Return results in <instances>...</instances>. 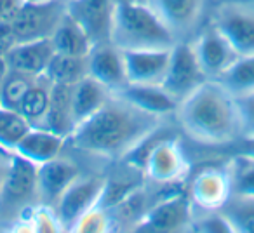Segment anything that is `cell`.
I'll use <instances>...</instances> for the list:
<instances>
[{
    "label": "cell",
    "mask_w": 254,
    "mask_h": 233,
    "mask_svg": "<svg viewBox=\"0 0 254 233\" xmlns=\"http://www.w3.org/2000/svg\"><path fill=\"white\" fill-rule=\"evenodd\" d=\"M9 71H11V68H9V63H7V59H5V56H0V87L4 84Z\"/></svg>",
    "instance_id": "obj_38"
},
{
    "label": "cell",
    "mask_w": 254,
    "mask_h": 233,
    "mask_svg": "<svg viewBox=\"0 0 254 233\" xmlns=\"http://www.w3.org/2000/svg\"><path fill=\"white\" fill-rule=\"evenodd\" d=\"M87 70L91 77L106 85L112 92L122 91L127 85L122 51L110 42L92 47L87 56Z\"/></svg>",
    "instance_id": "obj_17"
},
{
    "label": "cell",
    "mask_w": 254,
    "mask_h": 233,
    "mask_svg": "<svg viewBox=\"0 0 254 233\" xmlns=\"http://www.w3.org/2000/svg\"><path fill=\"white\" fill-rule=\"evenodd\" d=\"M66 141L68 138L56 134V132L49 131V129L32 127L19 139L18 145L12 148V152L19 157H25L26 160L37 164V166H40V164L61 155Z\"/></svg>",
    "instance_id": "obj_19"
},
{
    "label": "cell",
    "mask_w": 254,
    "mask_h": 233,
    "mask_svg": "<svg viewBox=\"0 0 254 233\" xmlns=\"http://www.w3.org/2000/svg\"><path fill=\"white\" fill-rule=\"evenodd\" d=\"M207 78L209 77L204 73L200 63H198L190 39L180 40V42L174 44L162 87L180 103L185 96L195 91Z\"/></svg>",
    "instance_id": "obj_10"
},
{
    "label": "cell",
    "mask_w": 254,
    "mask_h": 233,
    "mask_svg": "<svg viewBox=\"0 0 254 233\" xmlns=\"http://www.w3.org/2000/svg\"><path fill=\"white\" fill-rule=\"evenodd\" d=\"M180 40L143 0H115L110 44L120 51L171 49Z\"/></svg>",
    "instance_id": "obj_3"
},
{
    "label": "cell",
    "mask_w": 254,
    "mask_h": 233,
    "mask_svg": "<svg viewBox=\"0 0 254 233\" xmlns=\"http://www.w3.org/2000/svg\"><path fill=\"white\" fill-rule=\"evenodd\" d=\"M75 125L77 124H75L73 112H71V85L53 82L49 110L40 127L49 129L64 138H70L71 132L75 131Z\"/></svg>",
    "instance_id": "obj_22"
},
{
    "label": "cell",
    "mask_w": 254,
    "mask_h": 233,
    "mask_svg": "<svg viewBox=\"0 0 254 233\" xmlns=\"http://www.w3.org/2000/svg\"><path fill=\"white\" fill-rule=\"evenodd\" d=\"M211 23L239 56L254 53V4L226 0L214 9Z\"/></svg>",
    "instance_id": "obj_7"
},
{
    "label": "cell",
    "mask_w": 254,
    "mask_h": 233,
    "mask_svg": "<svg viewBox=\"0 0 254 233\" xmlns=\"http://www.w3.org/2000/svg\"><path fill=\"white\" fill-rule=\"evenodd\" d=\"M190 42L202 70L209 78H219L226 71V68L239 58L235 49L212 23L198 30V33L190 39Z\"/></svg>",
    "instance_id": "obj_12"
},
{
    "label": "cell",
    "mask_w": 254,
    "mask_h": 233,
    "mask_svg": "<svg viewBox=\"0 0 254 233\" xmlns=\"http://www.w3.org/2000/svg\"><path fill=\"white\" fill-rule=\"evenodd\" d=\"M188 197L193 212L219 211L232 197V179L226 164L207 166L197 171L188 186Z\"/></svg>",
    "instance_id": "obj_11"
},
{
    "label": "cell",
    "mask_w": 254,
    "mask_h": 233,
    "mask_svg": "<svg viewBox=\"0 0 254 233\" xmlns=\"http://www.w3.org/2000/svg\"><path fill=\"white\" fill-rule=\"evenodd\" d=\"M127 167L143 174L146 181L159 186H176L183 183L190 171L181 141L162 136V129L153 132L124 159Z\"/></svg>",
    "instance_id": "obj_4"
},
{
    "label": "cell",
    "mask_w": 254,
    "mask_h": 233,
    "mask_svg": "<svg viewBox=\"0 0 254 233\" xmlns=\"http://www.w3.org/2000/svg\"><path fill=\"white\" fill-rule=\"evenodd\" d=\"M113 230V221L112 216L106 209L92 207L89 212H85L80 219L77 221V225L71 228V232L77 233H103V232H112Z\"/></svg>",
    "instance_id": "obj_31"
},
{
    "label": "cell",
    "mask_w": 254,
    "mask_h": 233,
    "mask_svg": "<svg viewBox=\"0 0 254 233\" xmlns=\"http://www.w3.org/2000/svg\"><path fill=\"white\" fill-rule=\"evenodd\" d=\"M119 94H122L124 98L143 108L145 112L162 116V118H167L169 115L174 116V112L178 108V101L162 85L127 84L122 91H119Z\"/></svg>",
    "instance_id": "obj_21"
},
{
    "label": "cell",
    "mask_w": 254,
    "mask_h": 233,
    "mask_svg": "<svg viewBox=\"0 0 254 233\" xmlns=\"http://www.w3.org/2000/svg\"><path fill=\"white\" fill-rule=\"evenodd\" d=\"M191 221H193V205L188 193L174 191L173 195H166L153 202L138 225L132 228V232H190Z\"/></svg>",
    "instance_id": "obj_6"
},
{
    "label": "cell",
    "mask_w": 254,
    "mask_h": 233,
    "mask_svg": "<svg viewBox=\"0 0 254 233\" xmlns=\"http://www.w3.org/2000/svg\"><path fill=\"white\" fill-rule=\"evenodd\" d=\"M155 11L178 40H188L197 33L205 11V0H143Z\"/></svg>",
    "instance_id": "obj_13"
},
{
    "label": "cell",
    "mask_w": 254,
    "mask_h": 233,
    "mask_svg": "<svg viewBox=\"0 0 254 233\" xmlns=\"http://www.w3.org/2000/svg\"><path fill=\"white\" fill-rule=\"evenodd\" d=\"M171 49L122 51L127 84L162 85L171 61Z\"/></svg>",
    "instance_id": "obj_16"
},
{
    "label": "cell",
    "mask_w": 254,
    "mask_h": 233,
    "mask_svg": "<svg viewBox=\"0 0 254 233\" xmlns=\"http://www.w3.org/2000/svg\"><path fill=\"white\" fill-rule=\"evenodd\" d=\"M174 118L191 141L204 146L237 143L244 132L237 96L218 78H207L185 96Z\"/></svg>",
    "instance_id": "obj_2"
},
{
    "label": "cell",
    "mask_w": 254,
    "mask_h": 233,
    "mask_svg": "<svg viewBox=\"0 0 254 233\" xmlns=\"http://www.w3.org/2000/svg\"><path fill=\"white\" fill-rule=\"evenodd\" d=\"M33 125L18 110L0 106V148L12 152L18 141Z\"/></svg>",
    "instance_id": "obj_28"
},
{
    "label": "cell",
    "mask_w": 254,
    "mask_h": 233,
    "mask_svg": "<svg viewBox=\"0 0 254 233\" xmlns=\"http://www.w3.org/2000/svg\"><path fill=\"white\" fill-rule=\"evenodd\" d=\"M115 0H66V12L85 30L94 46L110 42Z\"/></svg>",
    "instance_id": "obj_14"
},
{
    "label": "cell",
    "mask_w": 254,
    "mask_h": 233,
    "mask_svg": "<svg viewBox=\"0 0 254 233\" xmlns=\"http://www.w3.org/2000/svg\"><path fill=\"white\" fill-rule=\"evenodd\" d=\"M232 195H254V157L239 153L228 164Z\"/></svg>",
    "instance_id": "obj_29"
},
{
    "label": "cell",
    "mask_w": 254,
    "mask_h": 233,
    "mask_svg": "<svg viewBox=\"0 0 254 233\" xmlns=\"http://www.w3.org/2000/svg\"><path fill=\"white\" fill-rule=\"evenodd\" d=\"M166 118L145 112L119 92L75 127L68 139L80 152L108 160H124L148 136L164 129Z\"/></svg>",
    "instance_id": "obj_1"
},
{
    "label": "cell",
    "mask_w": 254,
    "mask_h": 233,
    "mask_svg": "<svg viewBox=\"0 0 254 233\" xmlns=\"http://www.w3.org/2000/svg\"><path fill=\"white\" fill-rule=\"evenodd\" d=\"M51 42L54 46V53L73 56H89L94 47L91 37L68 12H64L61 21L58 23L56 30L51 35Z\"/></svg>",
    "instance_id": "obj_23"
},
{
    "label": "cell",
    "mask_w": 254,
    "mask_h": 233,
    "mask_svg": "<svg viewBox=\"0 0 254 233\" xmlns=\"http://www.w3.org/2000/svg\"><path fill=\"white\" fill-rule=\"evenodd\" d=\"M89 73L87 56H73V54L54 53L47 64L46 75L54 84L73 85Z\"/></svg>",
    "instance_id": "obj_25"
},
{
    "label": "cell",
    "mask_w": 254,
    "mask_h": 233,
    "mask_svg": "<svg viewBox=\"0 0 254 233\" xmlns=\"http://www.w3.org/2000/svg\"><path fill=\"white\" fill-rule=\"evenodd\" d=\"M240 115H242V138H254V91L237 96Z\"/></svg>",
    "instance_id": "obj_33"
},
{
    "label": "cell",
    "mask_w": 254,
    "mask_h": 233,
    "mask_svg": "<svg viewBox=\"0 0 254 233\" xmlns=\"http://www.w3.org/2000/svg\"><path fill=\"white\" fill-rule=\"evenodd\" d=\"M110 96H112V91L89 73L80 78L77 84L71 85V112H73L75 124L78 125L85 118L94 115Z\"/></svg>",
    "instance_id": "obj_20"
},
{
    "label": "cell",
    "mask_w": 254,
    "mask_h": 233,
    "mask_svg": "<svg viewBox=\"0 0 254 233\" xmlns=\"http://www.w3.org/2000/svg\"><path fill=\"white\" fill-rule=\"evenodd\" d=\"M28 0H0V21H12Z\"/></svg>",
    "instance_id": "obj_35"
},
{
    "label": "cell",
    "mask_w": 254,
    "mask_h": 233,
    "mask_svg": "<svg viewBox=\"0 0 254 233\" xmlns=\"http://www.w3.org/2000/svg\"><path fill=\"white\" fill-rule=\"evenodd\" d=\"M37 202V164L12 152L11 167L0 193V219L14 223Z\"/></svg>",
    "instance_id": "obj_5"
},
{
    "label": "cell",
    "mask_w": 254,
    "mask_h": 233,
    "mask_svg": "<svg viewBox=\"0 0 254 233\" xmlns=\"http://www.w3.org/2000/svg\"><path fill=\"white\" fill-rule=\"evenodd\" d=\"M33 80H35V77H30V75L12 70L9 71L4 84L0 87V106L19 110V105H21L23 98H25L30 85L33 84Z\"/></svg>",
    "instance_id": "obj_30"
},
{
    "label": "cell",
    "mask_w": 254,
    "mask_h": 233,
    "mask_svg": "<svg viewBox=\"0 0 254 233\" xmlns=\"http://www.w3.org/2000/svg\"><path fill=\"white\" fill-rule=\"evenodd\" d=\"M51 92H53V80L46 73L35 77L33 84L26 91L18 112L25 116L33 127H40L47 115L51 101Z\"/></svg>",
    "instance_id": "obj_24"
},
{
    "label": "cell",
    "mask_w": 254,
    "mask_h": 233,
    "mask_svg": "<svg viewBox=\"0 0 254 233\" xmlns=\"http://www.w3.org/2000/svg\"><path fill=\"white\" fill-rule=\"evenodd\" d=\"M11 160H12V152L0 148V193H2V188H4V184H5V179H7Z\"/></svg>",
    "instance_id": "obj_36"
},
{
    "label": "cell",
    "mask_w": 254,
    "mask_h": 233,
    "mask_svg": "<svg viewBox=\"0 0 254 233\" xmlns=\"http://www.w3.org/2000/svg\"><path fill=\"white\" fill-rule=\"evenodd\" d=\"M66 12L61 0H28L11 21L16 42L51 37Z\"/></svg>",
    "instance_id": "obj_8"
},
{
    "label": "cell",
    "mask_w": 254,
    "mask_h": 233,
    "mask_svg": "<svg viewBox=\"0 0 254 233\" xmlns=\"http://www.w3.org/2000/svg\"><path fill=\"white\" fill-rule=\"evenodd\" d=\"M190 232L233 233V228L221 211H204V212H193V221H191Z\"/></svg>",
    "instance_id": "obj_32"
},
{
    "label": "cell",
    "mask_w": 254,
    "mask_h": 233,
    "mask_svg": "<svg viewBox=\"0 0 254 233\" xmlns=\"http://www.w3.org/2000/svg\"><path fill=\"white\" fill-rule=\"evenodd\" d=\"M219 211L230 221L233 233H254V195H232Z\"/></svg>",
    "instance_id": "obj_26"
},
{
    "label": "cell",
    "mask_w": 254,
    "mask_h": 233,
    "mask_svg": "<svg viewBox=\"0 0 254 233\" xmlns=\"http://www.w3.org/2000/svg\"><path fill=\"white\" fill-rule=\"evenodd\" d=\"M235 96L254 91V53L239 56L218 78Z\"/></svg>",
    "instance_id": "obj_27"
},
{
    "label": "cell",
    "mask_w": 254,
    "mask_h": 233,
    "mask_svg": "<svg viewBox=\"0 0 254 233\" xmlns=\"http://www.w3.org/2000/svg\"><path fill=\"white\" fill-rule=\"evenodd\" d=\"M106 177L78 176L53 205L63 232H71L77 221L99 204Z\"/></svg>",
    "instance_id": "obj_9"
},
{
    "label": "cell",
    "mask_w": 254,
    "mask_h": 233,
    "mask_svg": "<svg viewBox=\"0 0 254 233\" xmlns=\"http://www.w3.org/2000/svg\"><path fill=\"white\" fill-rule=\"evenodd\" d=\"M237 143L240 146V153L254 157V138H240Z\"/></svg>",
    "instance_id": "obj_37"
},
{
    "label": "cell",
    "mask_w": 254,
    "mask_h": 233,
    "mask_svg": "<svg viewBox=\"0 0 254 233\" xmlns=\"http://www.w3.org/2000/svg\"><path fill=\"white\" fill-rule=\"evenodd\" d=\"M14 44L16 37L12 32L11 21H0V56H5Z\"/></svg>",
    "instance_id": "obj_34"
},
{
    "label": "cell",
    "mask_w": 254,
    "mask_h": 233,
    "mask_svg": "<svg viewBox=\"0 0 254 233\" xmlns=\"http://www.w3.org/2000/svg\"><path fill=\"white\" fill-rule=\"evenodd\" d=\"M53 56L54 46L51 42V37H46V39L16 42L11 51L5 54V59L12 71H19L30 77H39L46 73L47 64Z\"/></svg>",
    "instance_id": "obj_18"
},
{
    "label": "cell",
    "mask_w": 254,
    "mask_h": 233,
    "mask_svg": "<svg viewBox=\"0 0 254 233\" xmlns=\"http://www.w3.org/2000/svg\"><path fill=\"white\" fill-rule=\"evenodd\" d=\"M80 176L73 160L63 155L37 166V202L53 207L64 190Z\"/></svg>",
    "instance_id": "obj_15"
}]
</instances>
